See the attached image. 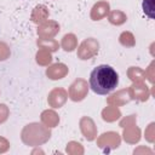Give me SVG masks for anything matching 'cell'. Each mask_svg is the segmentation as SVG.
Masks as SVG:
<instances>
[{"instance_id":"1","label":"cell","mask_w":155,"mask_h":155,"mask_svg":"<svg viewBox=\"0 0 155 155\" xmlns=\"http://www.w3.org/2000/svg\"><path fill=\"white\" fill-rule=\"evenodd\" d=\"M88 82L94 93L105 96L116 88L119 84V75L113 67L108 64H99L91 71Z\"/></svg>"},{"instance_id":"2","label":"cell","mask_w":155,"mask_h":155,"mask_svg":"<svg viewBox=\"0 0 155 155\" xmlns=\"http://www.w3.org/2000/svg\"><path fill=\"white\" fill-rule=\"evenodd\" d=\"M143 11L148 17L154 18V0H144L143 1Z\"/></svg>"}]
</instances>
